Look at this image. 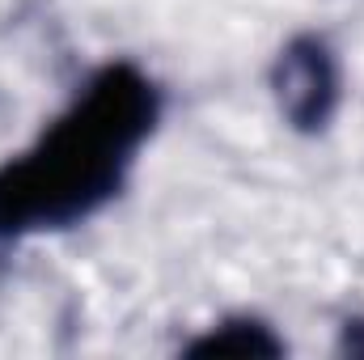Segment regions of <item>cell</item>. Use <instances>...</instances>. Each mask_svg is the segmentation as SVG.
<instances>
[{
    "label": "cell",
    "mask_w": 364,
    "mask_h": 360,
    "mask_svg": "<svg viewBox=\"0 0 364 360\" xmlns=\"http://www.w3.org/2000/svg\"><path fill=\"white\" fill-rule=\"evenodd\" d=\"M166 110V93L136 60L93 68L68 106L0 162V242L64 233L110 208Z\"/></svg>",
    "instance_id": "1"
},
{
    "label": "cell",
    "mask_w": 364,
    "mask_h": 360,
    "mask_svg": "<svg viewBox=\"0 0 364 360\" xmlns=\"http://www.w3.org/2000/svg\"><path fill=\"white\" fill-rule=\"evenodd\" d=\"M267 85H272L279 119L301 136H318L335 123L343 102L339 51L322 34H292L275 51Z\"/></svg>",
    "instance_id": "2"
},
{
    "label": "cell",
    "mask_w": 364,
    "mask_h": 360,
    "mask_svg": "<svg viewBox=\"0 0 364 360\" xmlns=\"http://www.w3.org/2000/svg\"><path fill=\"white\" fill-rule=\"evenodd\" d=\"M186 356L195 360H225V356H284V339L275 335L272 322L255 318V314H229L212 327H203L186 348Z\"/></svg>",
    "instance_id": "3"
},
{
    "label": "cell",
    "mask_w": 364,
    "mask_h": 360,
    "mask_svg": "<svg viewBox=\"0 0 364 360\" xmlns=\"http://www.w3.org/2000/svg\"><path fill=\"white\" fill-rule=\"evenodd\" d=\"M343 352L364 356V318H348L343 322Z\"/></svg>",
    "instance_id": "4"
}]
</instances>
